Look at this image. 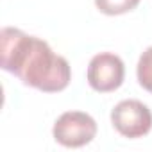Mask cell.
<instances>
[{"instance_id": "6da1fadb", "label": "cell", "mask_w": 152, "mask_h": 152, "mask_svg": "<svg viewBox=\"0 0 152 152\" xmlns=\"http://www.w3.org/2000/svg\"><path fill=\"white\" fill-rule=\"evenodd\" d=\"M2 68L39 91H63L72 79V70L63 56H57L50 45L20 29L4 27L0 34Z\"/></svg>"}, {"instance_id": "7a4b0ae2", "label": "cell", "mask_w": 152, "mask_h": 152, "mask_svg": "<svg viewBox=\"0 0 152 152\" xmlns=\"http://www.w3.org/2000/svg\"><path fill=\"white\" fill-rule=\"evenodd\" d=\"M52 134L59 145L68 148H79L88 145L97 136V122L88 113L66 111L56 120Z\"/></svg>"}, {"instance_id": "3957f363", "label": "cell", "mask_w": 152, "mask_h": 152, "mask_svg": "<svg viewBox=\"0 0 152 152\" xmlns=\"http://www.w3.org/2000/svg\"><path fill=\"white\" fill-rule=\"evenodd\" d=\"M113 127L125 138H141L152 129V113L150 109L134 99L122 100L111 111Z\"/></svg>"}, {"instance_id": "277c9868", "label": "cell", "mask_w": 152, "mask_h": 152, "mask_svg": "<svg viewBox=\"0 0 152 152\" xmlns=\"http://www.w3.org/2000/svg\"><path fill=\"white\" fill-rule=\"evenodd\" d=\"M125 79L124 61L111 52H100L91 57L88 64V84L99 93L118 90Z\"/></svg>"}, {"instance_id": "5b68a950", "label": "cell", "mask_w": 152, "mask_h": 152, "mask_svg": "<svg viewBox=\"0 0 152 152\" xmlns=\"http://www.w3.org/2000/svg\"><path fill=\"white\" fill-rule=\"evenodd\" d=\"M138 4H140V0H95L97 9L107 16L125 15V13L136 9Z\"/></svg>"}, {"instance_id": "8992f818", "label": "cell", "mask_w": 152, "mask_h": 152, "mask_svg": "<svg viewBox=\"0 0 152 152\" xmlns=\"http://www.w3.org/2000/svg\"><path fill=\"white\" fill-rule=\"evenodd\" d=\"M136 75H138V83L143 90H147L148 93H152V47H148L138 61V68H136Z\"/></svg>"}]
</instances>
